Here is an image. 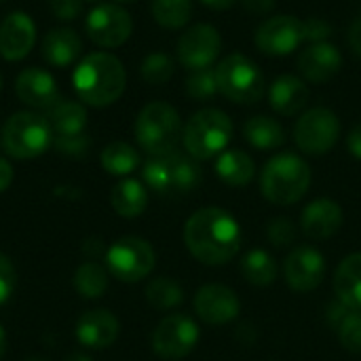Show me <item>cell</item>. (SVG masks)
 I'll return each instance as SVG.
<instances>
[{
    "label": "cell",
    "mask_w": 361,
    "mask_h": 361,
    "mask_svg": "<svg viewBox=\"0 0 361 361\" xmlns=\"http://www.w3.org/2000/svg\"><path fill=\"white\" fill-rule=\"evenodd\" d=\"M146 298L148 302L159 309V311H169L173 307H178L184 298V292L180 288V283H176L169 277H159L154 281H150V286L146 288Z\"/></svg>",
    "instance_id": "d6a6232c"
},
{
    "label": "cell",
    "mask_w": 361,
    "mask_h": 361,
    "mask_svg": "<svg viewBox=\"0 0 361 361\" xmlns=\"http://www.w3.org/2000/svg\"><path fill=\"white\" fill-rule=\"evenodd\" d=\"M216 173L228 186H247L256 176V163L243 150H224L218 157Z\"/></svg>",
    "instance_id": "484cf974"
},
{
    "label": "cell",
    "mask_w": 361,
    "mask_h": 361,
    "mask_svg": "<svg viewBox=\"0 0 361 361\" xmlns=\"http://www.w3.org/2000/svg\"><path fill=\"white\" fill-rule=\"evenodd\" d=\"M55 148L61 152V154H68V157H85L91 142L85 133H78V135H57L53 140Z\"/></svg>",
    "instance_id": "8d00e7d4"
},
{
    "label": "cell",
    "mask_w": 361,
    "mask_h": 361,
    "mask_svg": "<svg viewBox=\"0 0 361 361\" xmlns=\"http://www.w3.org/2000/svg\"><path fill=\"white\" fill-rule=\"evenodd\" d=\"M334 292L349 311H361V252L347 256L334 273Z\"/></svg>",
    "instance_id": "cb8c5ba5"
},
{
    "label": "cell",
    "mask_w": 361,
    "mask_h": 361,
    "mask_svg": "<svg viewBox=\"0 0 361 361\" xmlns=\"http://www.w3.org/2000/svg\"><path fill=\"white\" fill-rule=\"evenodd\" d=\"M271 243L283 247V245H290L294 239H296V231H294V224L288 220V218H277L269 224V231H267Z\"/></svg>",
    "instance_id": "74e56055"
},
{
    "label": "cell",
    "mask_w": 361,
    "mask_h": 361,
    "mask_svg": "<svg viewBox=\"0 0 361 361\" xmlns=\"http://www.w3.org/2000/svg\"><path fill=\"white\" fill-rule=\"evenodd\" d=\"M87 36L104 49H114L127 42L133 32L131 15L118 4H99L95 6L85 21Z\"/></svg>",
    "instance_id": "7c38bea8"
},
{
    "label": "cell",
    "mask_w": 361,
    "mask_h": 361,
    "mask_svg": "<svg viewBox=\"0 0 361 361\" xmlns=\"http://www.w3.org/2000/svg\"><path fill=\"white\" fill-rule=\"evenodd\" d=\"M283 273H286L288 286L294 292H300V294L311 292L326 277V260L315 247L300 245L288 256Z\"/></svg>",
    "instance_id": "9a60e30c"
},
{
    "label": "cell",
    "mask_w": 361,
    "mask_h": 361,
    "mask_svg": "<svg viewBox=\"0 0 361 361\" xmlns=\"http://www.w3.org/2000/svg\"><path fill=\"white\" fill-rule=\"evenodd\" d=\"M152 17L159 25L167 30H180L190 21L192 2L190 0H152Z\"/></svg>",
    "instance_id": "4dcf8cb0"
},
{
    "label": "cell",
    "mask_w": 361,
    "mask_h": 361,
    "mask_svg": "<svg viewBox=\"0 0 361 361\" xmlns=\"http://www.w3.org/2000/svg\"><path fill=\"white\" fill-rule=\"evenodd\" d=\"M347 148H349V152H351L355 159H360L361 161V123L360 125H355V127L349 131V135H347Z\"/></svg>",
    "instance_id": "7bdbcfd3"
},
{
    "label": "cell",
    "mask_w": 361,
    "mask_h": 361,
    "mask_svg": "<svg viewBox=\"0 0 361 361\" xmlns=\"http://www.w3.org/2000/svg\"><path fill=\"white\" fill-rule=\"evenodd\" d=\"M110 203L114 212L123 218H137L144 214L148 203V192L137 180H121L110 195Z\"/></svg>",
    "instance_id": "4316f807"
},
{
    "label": "cell",
    "mask_w": 361,
    "mask_h": 361,
    "mask_svg": "<svg viewBox=\"0 0 361 361\" xmlns=\"http://www.w3.org/2000/svg\"><path fill=\"white\" fill-rule=\"evenodd\" d=\"M11 182H13V167H11L8 161H4L0 157V192L6 190L11 186Z\"/></svg>",
    "instance_id": "f6af8a7d"
},
{
    "label": "cell",
    "mask_w": 361,
    "mask_h": 361,
    "mask_svg": "<svg viewBox=\"0 0 361 361\" xmlns=\"http://www.w3.org/2000/svg\"><path fill=\"white\" fill-rule=\"evenodd\" d=\"M184 243L199 262L220 267L239 254L241 228L228 212L220 207H203L188 218L184 226Z\"/></svg>",
    "instance_id": "6da1fadb"
},
{
    "label": "cell",
    "mask_w": 361,
    "mask_h": 361,
    "mask_svg": "<svg viewBox=\"0 0 361 361\" xmlns=\"http://www.w3.org/2000/svg\"><path fill=\"white\" fill-rule=\"evenodd\" d=\"M309 95H311V91H309L307 82L294 74L277 76L271 85V91H269L271 108L283 116L298 114L307 106Z\"/></svg>",
    "instance_id": "7402d4cb"
},
{
    "label": "cell",
    "mask_w": 361,
    "mask_h": 361,
    "mask_svg": "<svg viewBox=\"0 0 361 361\" xmlns=\"http://www.w3.org/2000/svg\"><path fill=\"white\" fill-rule=\"evenodd\" d=\"M203 180L199 161L178 150L154 154L144 165V182L159 195H186Z\"/></svg>",
    "instance_id": "277c9868"
},
{
    "label": "cell",
    "mask_w": 361,
    "mask_h": 361,
    "mask_svg": "<svg viewBox=\"0 0 361 361\" xmlns=\"http://www.w3.org/2000/svg\"><path fill=\"white\" fill-rule=\"evenodd\" d=\"M220 32L209 23H197L188 27L178 40V59L188 70L209 68L220 55Z\"/></svg>",
    "instance_id": "4fadbf2b"
},
{
    "label": "cell",
    "mask_w": 361,
    "mask_h": 361,
    "mask_svg": "<svg viewBox=\"0 0 361 361\" xmlns=\"http://www.w3.org/2000/svg\"><path fill=\"white\" fill-rule=\"evenodd\" d=\"M15 290V269L11 260L0 252V305L11 298Z\"/></svg>",
    "instance_id": "ab89813d"
},
{
    "label": "cell",
    "mask_w": 361,
    "mask_h": 361,
    "mask_svg": "<svg viewBox=\"0 0 361 361\" xmlns=\"http://www.w3.org/2000/svg\"><path fill=\"white\" fill-rule=\"evenodd\" d=\"M182 135V121L178 110L167 102L146 104L135 118V140L150 154L176 150Z\"/></svg>",
    "instance_id": "8992f818"
},
{
    "label": "cell",
    "mask_w": 361,
    "mask_h": 361,
    "mask_svg": "<svg viewBox=\"0 0 361 361\" xmlns=\"http://www.w3.org/2000/svg\"><path fill=\"white\" fill-rule=\"evenodd\" d=\"M186 93L197 102H205V99L214 97L216 93H220L218 80H216V70H212V68L192 70V74L186 78Z\"/></svg>",
    "instance_id": "e575fe53"
},
{
    "label": "cell",
    "mask_w": 361,
    "mask_h": 361,
    "mask_svg": "<svg viewBox=\"0 0 361 361\" xmlns=\"http://www.w3.org/2000/svg\"><path fill=\"white\" fill-rule=\"evenodd\" d=\"M302 32H305V40L311 44L328 42V36L332 34V25L319 17H311V19L302 21Z\"/></svg>",
    "instance_id": "f35d334b"
},
{
    "label": "cell",
    "mask_w": 361,
    "mask_h": 361,
    "mask_svg": "<svg viewBox=\"0 0 361 361\" xmlns=\"http://www.w3.org/2000/svg\"><path fill=\"white\" fill-rule=\"evenodd\" d=\"M199 343V328L186 315H169L165 317L154 334H152V349L159 357L169 361L182 360Z\"/></svg>",
    "instance_id": "8fae6325"
},
{
    "label": "cell",
    "mask_w": 361,
    "mask_h": 361,
    "mask_svg": "<svg viewBox=\"0 0 361 361\" xmlns=\"http://www.w3.org/2000/svg\"><path fill=\"white\" fill-rule=\"evenodd\" d=\"M0 89H2V76H0Z\"/></svg>",
    "instance_id": "f5cc1de1"
},
{
    "label": "cell",
    "mask_w": 361,
    "mask_h": 361,
    "mask_svg": "<svg viewBox=\"0 0 361 361\" xmlns=\"http://www.w3.org/2000/svg\"><path fill=\"white\" fill-rule=\"evenodd\" d=\"M241 271H243V277L252 286H260V288L271 286L277 277V264H275L273 256L267 254L264 250L247 252L241 262Z\"/></svg>",
    "instance_id": "f546056e"
},
{
    "label": "cell",
    "mask_w": 361,
    "mask_h": 361,
    "mask_svg": "<svg viewBox=\"0 0 361 361\" xmlns=\"http://www.w3.org/2000/svg\"><path fill=\"white\" fill-rule=\"evenodd\" d=\"M195 311L205 324L222 326V324L233 322L239 315L241 302H239V296L231 288L220 286V283H209L197 292Z\"/></svg>",
    "instance_id": "2e32d148"
},
{
    "label": "cell",
    "mask_w": 361,
    "mask_h": 361,
    "mask_svg": "<svg viewBox=\"0 0 361 361\" xmlns=\"http://www.w3.org/2000/svg\"><path fill=\"white\" fill-rule=\"evenodd\" d=\"M72 80L76 95L85 104L104 108L114 104L123 95L127 85V72L116 55L95 51L80 59Z\"/></svg>",
    "instance_id": "7a4b0ae2"
},
{
    "label": "cell",
    "mask_w": 361,
    "mask_h": 361,
    "mask_svg": "<svg viewBox=\"0 0 361 361\" xmlns=\"http://www.w3.org/2000/svg\"><path fill=\"white\" fill-rule=\"evenodd\" d=\"M42 57L55 68L72 66L82 53V40L72 27H55L42 38Z\"/></svg>",
    "instance_id": "603a6c76"
},
{
    "label": "cell",
    "mask_w": 361,
    "mask_h": 361,
    "mask_svg": "<svg viewBox=\"0 0 361 361\" xmlns=\"http://www.w3.org/2000/svg\"><path fill=\"white\" fill-rule=\"evenodd\" d=\"M47 121L57 135H78L82 133L87 125V110L82 104L72 102V99H57L49 110H47Z\"/></svg>",
    "instance_id": "d4e9b609"
},
{
    "label": "cell",
    "mask_w": 361,
    "mask_h": 361,
    "mask_svg": "<svg viewBox=\"0 0 361 361\" xmlns=\"http://www.w3.org/2000/svg\"><path fill=\"white\" fill-rule=\"evenodd\" d=\"M343 66V55L332 42H315L309 44L298 55V70L309 82H328L338 74Z\"/></svg>",
    "instance_id": "d6986e66"
},
{
    "label": "cell",
    "mask_w": 361,
    "mask_h": 361,
    "mask_svg": "<svg viewBox=\"0 0 361 361\" xmlns=\"http://www.w3.org/2000/svg\"><path fill=\"white\" fill-rule=\"evenodd\" d=\"M341 137V121L330 108H311L294 125V142L307 154L330 152Z\"/></svg>",
    "instance_id": "9c48e42d"
},
{
    "label": "cell",
    "mask_w": 361,
    "mask_h": 361,
    "mask_svg": "<svg viewBox=\"0 0 361 361\" xmlns=\"http://www.w3.org/2000/svg\"><path fill=\"white\" fill-rule=\"evenodd\" d=\"M4 347H6V336H4V330H2V326H0V357H2V353H4Z\"/></svg>",
    "instance_id": "7dc6e473"
},
{
    "label": "cell",
    "mask_w": 361,
    "mask_h": 361,
    "mask_svg": "<svg viewBox=\"0 0 361 361\" xmlns=\"http://www.w3.org/2000/svg\"><path fill=\"white\" fill-rule=\"evenodd\" d=\"M205 6H209V8H214V11H224V8H228V6H233L235 4V0H201Z\"/></svg>",
    "instance_id": "bcb514c9"
},
{
    "label": "cell",
    "mask_w": 361,
    "mask_h": 361,
    "mask_svg": "<svg viewBox=\"0 0 361 361\" xmlns=\"http://www.w3.org/2000/svg\"><path fill=\"white\" fill-rule=\"evenodd\" d=\"M51 11L61 21H72L82 11V0H51Z\"/></svg>",
    "instance_id": "60d3db41"
},
{
    "label": "cell",
    "mask_w": 361,
    "mask_h": 361,
    "mask_svg": "<svg viewBox=\"0 0 361 361\" xmlns=\"http://www.w3.org/2000/svg\"><path fill=\"white\" fill-rule=\"evenodd\" d=\"M85 2H99V0H85Z\"/></svg>",
    "instance_id": "816d5d0a"
},
{
    "label": "cell",
    "mask_w": 361,
    "mask_h": 361,
    "mask_svg": "<svg viewBox=\"0 0 361 361\" xmlns=\"http://www.w3.org/2000/svg\"><path fill=\"white\" fill-rule=\"evenodd\" d=\"M108 271L125 281L135 283L148 277L154 269V250L148 241L140 237H123L118 239L106 254Z\"/></svg>",
    "instance_id": "30bf717a"
},
{
    "label": "cell",
    "mask_w": 361,
    "mask_h": 361,
    "mask_svg": "<svg viewBox=\"0 0 361 361\" xmlns=\"http://www.w3.org/2000/svg\"><path fill=\"white\" fill-rule=\"evenodd\" d=\"M360 17H361V15H360Z\"/></svg>",
    "instance_id": "db71d44e"
},
{
    "label": "cell",
    "mask_w": 361,
    "mask_h": 361,
    "mask_svg": "<svg viewBox=\"0 0 361 361\" xmlns=\"http://www.w3.org/2000/svg\"><path fill=\"white\" fill-rule=\"evenodd\" d=\"M349 44H351L353 53L361 57V17L355 19L353 25L349 27Z\"/></svg>",
    "instance_id": "ee69618b"
},
{
    "label": "cell",
    "mask_w": 361,
    "mask_h": 361,
    "mask_svg": "<svg viewBox=\"0 0 361 361\" xmlns=\"http://www.w3.org/2000/svg\"><path fill=\"white\" fill-rule=\"evenodd\" d=\"M254 42L264 55H290L305 42L302 21L292 15H273L258 25Z\"/></svg>",
    "instance_id": "5bb4252c"
},
{
    "label": "cell",
    "mask_w": 361,
    "mask_h": 361,
    "mask_svg": "<svg viewBox=\"0 0 361 361\" xmlns=\"http://www.w3.org/2000/svg\"><path fill=\"white\" fill-rule=\"evenodd\" d=\"M15 93L21 99V104L36 110H49L59 99L55 78L42 68L21 70L15 80Z\"/></svg>",
    "instance_id": "ac0fdd59"
},
{
    "label": "cell",
    "mask_w": 361,
    "mask_h": 361,
    "mask_svg": "<svg viewBox=\"0 0 361 361\" xmlns=\"http://www.w3.org/2000/svg\"><path fill=\"white\" fill-rule=\"evenodd\" d=\"M241 4L252 15H267L275 8L277 0H241Z\"/></svg>",
    "instance_id": "b9f144b4"
},
{
    "label": "cell",
    "mask_w": 361,
    "mask_h": 361,
    "mask_svg": "<svg viewBox=\"0 0 361 361\" xmlns=\"http://www.w3.org/2000/svg\"><path fill=\"white\" fill-rule=\"evenodd\" d=\"M173 70H176V63H173V59L169 55H165V53H150L142 61L140 74H142V78L148 85H165L173 76Z\"/></svg>",
    "instance_id": "836d02e7"
},
{
    "label": "cell",
    "mask_w": 361,
    "mask_h": 361,
    "mask_svg": "<svg viewBox=\"0 0 361 361\" xmlns=\"http://www.w3.org/2000/svg\"><path fill=\"white\" fill-rule=\"evenodd\" d=\"M311 186V167L292 152L273 157L260 176V188L267 201L275 205H292L300 201Z\"/></svg>",
    "instance_id": "3957f363"
},
{
    "label": "cell",
    "mask_w": 361,
    "mask_h": 361,
    "mask_svg": "<svg viewBox=\"0 0 361 361\" xmlns=\"http://www.w3.org/2000/svg\"><path fill=\"white\" fill-rule=\"evenodd\" d=\"M116 2H137V0H116Z\"/></svg>",
    "instance_id": "f907efd6"
},
{
    "label": "cell",
    "mask_w": 361,
    "mask_h": 361,
    "mask_svg": "<svg viewBox=\"0 0 361 361\" xmlns=\"http://www.w3.org/2000/svg\"><path fill=\"white\" fill-rule=\"evenodd\" d=\"M27 361H47V360H40V357H32V360H27Z\"/></svg>",
    "instance_id": "681fc988"
},
{
    "label": "cell",
    "mask_w": 361,
    "mask_h": 361,
    "mask_svg": "<svg viewBox=\"0 0 361 361\" xmlns=\"http://www.w3.org/2000/svg\"><path fill=\"white\" fill-rule=\"evenodd\" d=\"M74 288L85 298H99L108 288V273L95 262H85L74 273Z\"/></svg>",
    "instance_id": "1f68e13d"
},
{
    "label": "cell",
    "mask_w": 361,
    "mask_h": 361,
    "mask_svg": "<svg viewBox=\"0 0 361 361\" xmlns=\"http://www.w3.org/2000/svg\"><path fill=\"white\" fill-rule=\"evenodd\" d=\"M243 135L258 150H273V148H279L286 142L283 127L273 116H267V114L252 116L243 125Z\"/></svg>",
    "instance_id": "83f0119b"
},
{
    "label": "cell",
    "mask_w": 361,
    "mask_h": 361,
    "mask_svg": "<svg viewBox=\"0 0 361 361\" xmlns=\"http://www.w3.org/2000/svg\"><path fill=\"white\" fill-rule=\"evenodd\" d=\"M338 338L341 345L351 351L361 353V311H349L338 324Z\"/></svg>",
    "instance_id": "d590c367"
},
{
    "label": "cell",
    "mask_w": 361,
    "mask_h": 361,
    "mask_svg": "<svg viewBox=\"0 0 361 361\" xmlns=\"http://www.w3.org/2000/svg\"><path fill=\"white\" fill-rule=\"evenodd\" d=\"M0 142L8 157L34 159L53 142V129L47 116L38 112H17L4 123Z\"/></svg>",
    "instance_id": "52a82bcc"
},
{
    "label": "cell",
    "mask_w": 361,
    "mask_h": 361,
    "mask_svg": "<svg viewBox=\"0 0 361 361\" xmlns=\"http://www.w3.org/2000/svg\"><path fill=\"white\" fill-rule=\"evenodd\" d=\"M216 80L218 91L235 104H256L264 93L260 68L241 53H231L216 66Z\"/></svg>",
    "instance_id": "ba28073f"
},
{
    "label": "cell",
    "mask_w": 361,
    "mask_h": 361,
    "mask_svg": "<svg viewBox=\"0 0 361 361\" xmlns=\"http://www.w3.org/2000/svg\"><path fill=\"white\" fill-rule=\"evenodd\" d=\"M102 165L112 176H129L140 165V154L127 142H112L102 150Z\"/></svg>",
    "instance_id": "f1b7e54d"
},
{
    "label": "cell",
    "mask_w": 361,
    "mask_h": 361,
    "mask_svg": "<svg viewBox=\"0 0 361 361\" xmlns=\"http://www.w3.org/2000/svg\"><path fill=\"white\" fill-rule=\"evenodd\" d=\"M36 42V23L23 11H13L0 23V55L6 61L23 59Z\"/></svg>",
    "instance_id": "e0dca14e"
},
{
    "label": "cell",
    "mask_w": 361,
    "mask_h": 361,
    "mask_svg": "<svg viewBox=\"0 0 361 361\" xmlns=\"http://www.w3.org/2000/svg\"><path fill=\"white\" fill-rule=\"evenodd\" d=\"M233 137V121L218 108H205L192 114L182 131L186 152L197 161L220 157Z\"/></svg>",
    "instance_id": "5b68a950"
},
{
    "label": "cell",
    "mask_w": 361,
    "mask_h": 361,
    "mask_svg": "<svg viewBox=\"0 0 361 361\" xmlns=\"http://www.w3.org/2000/svg\"><path fill=\"white\" fill-rule=\"evenodd\" d=\"M118 336V319L104 309L85 313L76 324V338L89 349H106Z\"/></svg>",
    "instance_id": "44dd1931"
},
{
    "label": "cell",
    "mask_w": 361,
    "mask_h": 361,
    "mask_svg": "<svg viewBox=\"0 0 361 361\" xmlns=\"http://www.w3.org/2000/svg\"><path fill=\"white\" fill-rule=\"evenodd\" d=\"M66 361H91L87 355H80V353H74V355H70Z\"/></svg>",
    "instance_id": "c3c4849f"
},
{
    "label": "cell",
    "mask_w": 361,
    "mask_h": 361,
    "mask_svg": "<svg viewBox=\"0 0 361 361\" xmlns=\"http://www.w3.org/2000/svg\"><path fill=\"white\" fill-rule=\"evenodd\" d=\"M343 209L336 201L332 199H315L313 203H309L302 212V233L309 239L315 241H324L330 239L332 235H336L343 226Z\"/></svg>",
    "instance_id": "ffe728a7"
}]
</instances>
